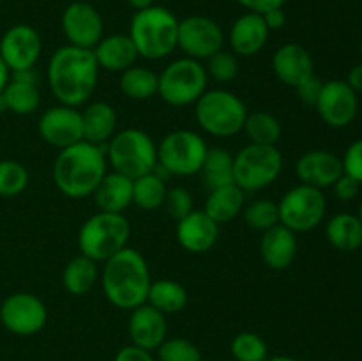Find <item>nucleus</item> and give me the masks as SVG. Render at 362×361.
Segmentation results:
<instances>
[{
	"instance_id": "obj_34",
	"label": "nucleus",
	"mask_w": 362,
	"mask_h": 361,
	"mask_svg": "<svg viewBox=\"0 0 362 361\" xmlns=\"http://www.w3.org/2000/svg\"><path fill=\"white\" fill-rule=\"evenodd\" d=\"M119 87L124 96H127L129 99L145 101V99H151L152 96H158L159 74L148 67L134 64L133 67L120 73Z\"/></svg>"
},
{
	"instance_id": "obj_48",
	"label": "nucleus",
	"mask_w": 362,
	"mask_h": 361,
	"mask_svg": "<svg viewBox=\"0 0 362 361\" xmlns=\"http://www.w3.org/2000/svg\"><path fill=\"white\" fill-rule=\"evenodd\" d=\"M346 84L354 88L356 92L362 91V62L354 66L352 69L349 71V76H346Z\"/></svg>"
},
{
	"instance_id": "obj_53",
	"label": "nucleus",
	"mask_w": 362,
	"mask_h": 361,
	"mask_svg": "<svg viewBox=\"0 0 362 361\" xmlns=\"http://www.w3.org/2000/svg\"><path fill=\"white\" fill-rule=\"evenodd\" d=\"M357 218H359L361 223H362V204H361V207H359V214H357Z\"/></svg>"
},
{
	"instance_id": "obj_43",
	"label": "nucleus",
	"mask_w": 362,
	"mask_h": 361,
	"mask_svg": "<svg viewBox=\"0 0 362 361\" xmlns=\"http://www.w3.org/2000/svg\"><path fill=\"white\" fill-rule=\"evenodd\" d=\"M322 87H324V81H322L317 74H313V76L308 78L306 81L297 85L296 91H297V96H299V99L304 103V105L315 106L318 101V96H320L322 92Z\"/></svg>"
},
{
	"instance_id": "obj_9",
	"label": "nucleus",
	"mask_w": 362,
	"mask_h": 361,
	"mask_svg": "<svg viewBox=\"0 0 362 361\" xmlns=\"http://www.w3.org/2000/svg\"><path fill=\"white\" fill-rule=\"evenodd\" d=\"M209 74L200 60L180 57L159 74L158 96L170 106L194 105L207 91Z\"/></svg>"
},
{
	"instance_id": "obj_36",
	"label": "nucleus",
	"mask_w": 362,
	"mask_h": 361,
	"mask_svg": "<svg viewBox=\"0 0 362 361\" xmlns=\"http://www.w3.org/2000/svg\"><path fill=\"white\" fill-rule=\"evenodd\" d=\"M243 218L250 229L265 232L272 227L279 225V209L278 204L267 198H258L244 205Z\"/></svg>"
},
{
	"instance_id": "obj_37",
	"label": "nucleus",
	"mask_w": 362,
	"mask_h": 361,
	"mask_svg": "<svg viewBox=\"0 0 362 361\" xmlns=\"http://www.w3.org/2000/svg\"><path fill=\"white\" fill-rule=\"evenodd\" d=\"M230 353L235 361H265L269 357V347L257 333L243 331L233 336Z\"/></svg>"
},
{
	"instance_id": "obj_15",
	"label": "nucleus",
	"mask_w": 362,
	"mask_h": 361,
	"mask_svg": "<svg viewBox=\"0 0 362 361\" xmlns=\"http://www.w3.org/2000/svg\"><path fill=\"white\" fill-rule=\"evenodd\" d=\"M42 52V39L34 27L25 23L13 25L0 39V57L11 73L32 69Z\"/></svg>"
},
{
	"instance_id": "obj_30",
	"label": "nucleus",
	"mask_w": 362,
	"mask_h": 361,
	"mask_svg": "<svg viewBox=\"0 0 362 361\" xmlns=\"http://www.w3.org/2000/svg\"><path fill=\"white\" fill-rule=\"evenodd\" d=\"M198 173L209 191L233 184V156L223 147H211Z\"/></svg>"
},
{
	"instance_id": "obj_33",
	"label": "nucleus",
	"mask_w": 362,
	"mask_h": 361,
	"mask_svg": "<svg viewBox=\"0 0 362 361\" xmlns=\"http://www.w3.org/2000/svg\"><path fill=\"white\" fill-rule=\"evenodd\" d=\"M166 193L168 188L165 176L156 168L133 180V204L141 211H156L163 207Z\"/></svg>"
},
{
	"instance_id": "obj_39",
	"label": "nucleus",
	"mask_w": 362,
	"mask_h": 361,
	"mask_svg": "<svg viewBox=\"0 0 362 361\" xmlns=\"http://www.w3.org/2000/svg\"><path fill=\"white\" fill-rule=\"evenodd\" d=\"M200 349L191 340L182 336L166 338L161 345L156 349V361H202Z\"/></svg>"
},
{
	"instance_id": "obj_2",
	"label": "nucleus",
	"mask_w": 362,
	"mask_h": 361,
	"mask_svg": "<svg viewBox=\"0 0 362 361\" xmlns=\"http://www.w3.org/2000/svg\"><path fill=\"white\" fill-rule=\"evenodd\" d=\"M103 264L99 282L110 304L131 311L147 303L152 276L140 251L126 246Z\"/></svg>"
},
{
	"instance_id": "obj_11",
	"label": "nucleus",
	"mask_w": 362,
	"mask_h": 361,
	"mask_svg": "<svg viewBox=\"0 0 362 361\" xmlns=\"http://www.w3.org/2000/svg\"><path fill=\"white\" fill-rule=\"evenodd\" d=\"M279 223L292 232H310L317 229L327 211V200L322 190L299 184L283 195L278 204Z\"/></svg>"
},
{
	"instance_id": "obj_12",
	"label": "nucleus",
	"mask_w": 362,
	"mask_h": 361,
	"mask_svg": "<svg viewBox=\"0 0 362 361\" xmlns=\"http://www.w3.org/2000/svg\"><path fill=\"white\" fill-rule=\"evenodd\" d=\"M225 32L221 25L209 16L191 14L179 20L177 48L184 52V57L194 60H207L214 53L221 52L225 46Z\"/></svg>"
},
{
	"instance_id": "obj_38",
	"label": "nucleus",
	"mask_w": 362,
	"mask_h": 361,
	"mask_svg": "<svg viewBox=\"0 0 362 361\" xmlns=\"http://www.w3.org/2000/svg\"><path fill=\"white\" fill-rule=\"evenodd\" d=\"M28 186V170L14 159L0 161V197L11 198L23 193Z\"/></svg>"
},
{
	"instance_id": "obj_19",
	"label": "nucleus",
	"mask_w": 362,
	"mask_h": 361,
	"mask_svg": "<svg viewBox=\"0 0 362 361\" xmlns=\"http://www.w3.org/2000/svg\"><path fill=\"white\" fill-rule=\"evenodd\" d=\"M127 333H129L133 345L154 353L168 338L166 315L156 310L148 303L141 304V306L131 310L129 322H127Z\"/></svg>"
},
{
	"instance_id": "obj_13",
	"label": "nucleus",
	"mask_w": 362,
	"mask_h": 361,
	"mask_svg": "<svg viewBox=\"0 0 362 361\" xmlns=\"http://www.w3.org/2000/svg\"><path fill=\"white\" fill-rule=\"evenodd\" d=\"M0 322L13 335L32 336L46 326L48 310L35 294L14 292L0 306Z\"/></svg>"
},
{
	"instance_id": "obj_20",
	"label": "nucleus",
	"mask_w": 362,
	"mask_h": 361,
	"mask_svg": "<svg viewBox=\"0 0 362 361\" xmlns=\"http://www.w3.org/2000/svg\"><path fill=\"white\" fill-rule=\"evenodd\" d=\"M175 236L184 250L200 255L212 250L218 243L219 225L204 209H194L177 222Z\"/></svg>"
},
{
	"instance_id": "obj_28",
	"label": "nucleus",
	"mask_w": 362,
	"mask_h": 361,
	"mask_svg": "<svg viewBox=\"0 0 362 361\" xmlns=\"http://www.w3.org/2000/svg\"><path fill=\"white\" fill-rule=\"evenodd\" d=\"M99 282L98 262L85 255H76L67 262L62 273L64 289L73 296H85Z\"/></svg>"
},
{
	"instance_id": "obj_18",
	"label": "nucleus",
	"mask_w": 362,
	"mask_h": 361,
	"mask_svg": "<svg viewBox=\"0 0 362 361\" xmlns=\"http://www.w3.org/2000/svg\"><path fill=\"white\" fill-rule=\"evenodd\" d=\"M296 173L300 184L325 190V188H332V184L343 176V161L334 152L315 149V151L304 152L297 159Z\"/></svg>"
},
{
	"instance_id": "obj_29",
	"label": "nucleus",
	"mask_w": 362,
	"mask_h": 361,
	"mask_svg": "<svg viewBox=\"0 0 362 361\" xmlns=\"http://www.w3.org/2000/svg\"><path fill=\"white\" fill-rule=\"evenodd\" d=\"M327 241L341 251H356L362 246V223L356 214L341 212L329 219L325 227Z\"/></svg>"
},
{
	"instance_id": "obj_31",
	"label": "nucleus",
	"mask_w": 362,
	"mask_h": 361,
	"mask_svg": "<svg viewBox=\"0 0 362 361\" xmlns=\"http://www.w3.org/2000/svg\"><path fill=\"white\" fill-rule=\"evenodd\" d=\"M147 303L165 315L179 314L187 304V290L175 280H156L148 289Z\"/></svg>"
},
{
	"instance_id": "obj_8",
	"label": "nucleus",
	"mask_w": 362,
	"mask_h": 361,
	"mask_svg": "<svg viewBox=\"0 0 362 361\" xmlns=\"http://www.w3.org/2000/svg\"><path fill=\"white\" fill-rule=\"evenodd\" d=\"M283 172V154L276 145L247 144L233 156V183L253 193L269 188Z\"/></svg>"
},
{
	"instance_id": "obj_25",
	"label": "nucleus",
	"mask_w": 362,
	"mask_h": 361,
	"mask_svg": "<svg viewBox=\"0 0 362 361\" xmlns=\"http://www.w3.org/2000/svg\"><path fill=\"white\" fill-rule=\"evenodd\" d=\"M92 197L99 211L124 214L133 204V179L119 172H106Z\"/></svg>"
},
{
	"instance_id": "obj_17",
	"label": "nucleus",
	"mask_w": 362,
	"mask_h": 361,
	"mask_svg": "<svg viewBox=\"0 0 362 361\" xmlns=\"http://www.w3.org/2000/svg\"><path fill=\"white\" fill-rule=\"evenodd\" d=\"M37 131L42 140L52 147H71L83 140V126H81V112L74 106L57 105L45 110L39 119Z\"/></svg>"
},
{
	"instance_id": "obj_14",
	"label": "nucleus",
	"mask_w": 362,
	"mask_h": 361,
	"mask_svg": "<svg viewBox=\"0 0 362 361\" xmlns=\"http://www.w3.org/2000/svg\"><path fill=\"white\" fill-rule=\"evenodd\" d=\"M60 27L67 42L78 48L94 50L105 38V21L101 13L92 4L76 0L64 9Z\"/></svg>"
},
{
	"instance_id": "obj_56",
	"label": "nucleus",
	"mask_w": 362,
	"mask_h": 361,
	"mask_svg": "<svg viewBox=\"0 0 362 361\" xmlns=\"http://www.w3.org/2000/svg\"><path fill=\"white\" fill-rule=\"evenodd\" d=\"M0 4H2V0H0Z\"/></svg>"
},
{
	"instance_id": "obj_24",
	"label": "nucleus",
	"mask_w": 362,
	"mask_h": 361,
	"mask_svg": "<svg viewBox=\"0 0 362 361\" xmlns=\"http://www.w3.org/2000/svg\"><path fill=\"white\" fill-rule=\"evenodd\" d=\"M92 52L98 60L99 69L112 71V73H122L129 69L140 57L127 34L105 35Z\"/></svg>"
},
{
	"instance_id": "obj_45",
	"label": "nucleus",
	"mask_w": 362,
	"mask_h": 361,
	"mask_svg": "<svg viewBox=\"0 0 362 361\" xmlns=\"http://www.w3.org/2000/svg\"><path fill=\"white\" fill-rule=\"evenodd\" d=\"M113 361H156V357L151 350H145L141 347H136L131 343V345L122 347L115 354Z\"/></svg>"
},
{
	"instance_id": "obj_32",
	"label": "nucleus",
	"mask_w": 362,
	"mask_h": 361,
	"mask_svg": "<svg viewBox=\"0 0 362 361\" xmlns=\"http://www.w3.org/2000/svg\"><path fill=\"white\" fill-rule=\"evenodd\" d=\"M6 106L16 115H30L41 105V91L35 81H25L11 76L2 91Z\"/></svg>"
},
{
	"instance_id": "obj_22",
	"label": "nucleus",
	"mask_w": 362,
	"mask_h": 361,
	"mask_svg": "<svg viewBox=\"0 0 362 361\" xmlns=\"http://www.w3.org/2000/svg\"><path fill=\"white\" fill-rule=\"evenodd\" d=\"M271 30L262 14L246 11L232 23L228 32V45L237 57L258 55L267 45Z\"/></svg>"
},
{
	"instance_id": "obj_42",
	"label": "nucleus",
	"mask_w": 362,
	"mask_h": 361,
	"mask_svg": "<svg viewBox=\"0 0 362 361\" xmlns=\"http://www.w3.org/2000/svg\"><path fill=\"white\" fill-rule=\"evenodd\" d=\"M343 172L362 184V138L350 144L343 156Z\"/></svg>"
},
{
	"instance_id": "obj_16",
	"label": "nucleus",
	"mask_w": 362,
	"mask_h": 361,
	"mask_svg": "<svg viewBox=\"0 0 362 361\" xmlns=\"http://www.w3.org/2000/svg\"><path fill=\"white\" fill-rule=\"evenodd\" d=\"M315 108L327 126L341 130L352 124L357 117L359 99H357V92L346 81L329 80L324 81Z\"/></svg>"
},
{
	"instance_id": "obj_6",
	"label": "nucleus",
	"mask_w": 362,
	"mask_h": 361,
	"mask_svg": "<svg viewBox=\"0 0 362 361\" xmlns=\"http://www.w3.org/2000/svg\"><path fill=\"white\" fill-rule=\"evenodd\" d=\"M106 161L112 165L113 172L134 180L158 166V145L145 131L126 127L110 138Z\"/></svg>"
},
{
	"instance_id": "obj_7",
	"label": "nucleus",
	"mask_w": 362,
	"mask_h": 361,
	"mask_svg": "<svg viewBox=\"0 0 362 361\" xmlns=\"http://www.w3.org/2000/svg\"><path fill=\"white\" fill-rule=\"evenodd\" d=\"M131 237V225L124 214L98 211L81 225L78 234V248L85 257L106 262L127 246Z\"/></svg>"
},
{
	"instance_id": "obj_47",
	"label": "nucleus",
	"mask_w": 362,
	"mask_h": 361,
	"mask_svg": "<svg viewBox=\"0 0 362 361\" xmlns=\"http://www.w3.org/2000/svg\"><path fill=\"white\" fill-rule=\"evenodd\" d=\"M265 20V25H267L269 30H279L286 25V13L283 7H276V9L267 11V13L262 14Z\"/></svg>"
},
{
	"instance_id": "obj_27",
	"label": "nucleus",
	"mask_w": 362,
	"mask_h": 361,
	"mask_svg": "<svg viewBox=\"0 0 362 361\" xmlns=\"http://www.w3.org/2000/svg\"><path fill=\"white\" fill-rule=\"evenodd\" d=\"M244 205H246V193L233 183L209 191L204 211L218 225H223V223L232 222L237 216L243 214Z\"/></svg>"
},
{
	"instance_id": "obj_50",
	"label": "nucleus",
	"mask_w": 362,
	"mask_h": 361,
	"mask_svg": "<svg viewBox=\"0 0 362 361\" xmlns=\"http://www.w3.org/2000/svg\"><path fill=\"white\" fill-rule=\"evenodd\" d=\"M127 6L134 11H141V9H147V7L154 6V0H126Z\"/></svg>"
},
{
	"instance_id": "obj_40",
	"label": "nucleus",
	"mask_w": 362,
	"mask_h": 361,
	"mask_svg": "<svg viewBox=\"0 0 362 361\" xmlns=\"http://www.w3.org/2000/svg\"><path fill=\"white\" fill-rule=\"evenodd\" d=\"M205 71L212 80L219 81V84H230L239 74V59H237L235 53L221 50V52L209 57Z\"/></svg>"
},
{
	"instance_id": "obj_46",
	"label": "nucleus",
	"mask_w": 362,
	"mask_h": 361,
	"mask_svg": "<svg viewBox=\"0 0 362 361\" xmlns=\"http://www.w3.org/2000/svg\"><path fill=\"white\" fill-rule=\"evenodd\" d=\"M235 2L246 11H251V13L264 14L267 11L276 9V7H285L288 0H235Z\"/></svg>"
},
{
	"instance_id": "obj_23",
	"label": "nucleus",
	"mask_w": 362,
	"mask_h": 361,
	"mask_svg": "<svg viewBox=\"0 0 362 361\" xmlns=\"http://www.w3.org/2000/svg\"><path fill=\"white\" fill-rule=\"evenodd\" d=\"M297 234L281 223L262 232L260 255L264 264L272 271H285L297 257Z\"/></svg>"
},
{
	"instance_id": "obj_49",
	"label": "nucleus",
	"mask_w": 362,
	"mask_h": 361,
	"mask_svg": "<svg viewBox=\"0 0 362 361\" xmlns=\"http://www.w3.org/2000/svg\"><path fill=\"white\" fill-rule=\"evenodd\" d=\"M9 78H11L9 67L6 66V62H4L2 57H0V92H2L4 88H6V85H7V81H9Z\"/></svg>"
},
{
	"instance_id": "obj_1",
	"label": "nucleus",
	"mask_w": 362,
	"mask_h": 361,
	"mask_svg": "<svg viewBox=\"0 0 362 361\" xmlns=\"http://www.w3.org/2000/svg\"><path fill=\"white\" fill-rule=\"evenodd\" d=\"M46 78L49 91L60 105L80 108L95 92L99 64L92 50L73 45L60 46L49 59Z\"/></svg>"
},
{
	"instance_id": "obj_10",
	"label": "nucleus",
	"mask_w": 362,
	"mask_h": 361,
	"mask_svg": "<svg viewBox=\"0 0 362 361\" xmlns=\"http://www.w3.org/2000/svg\"><path fill=\"white\" fill-rule=\"evenodd\" d=\"M207 151V142L194 131H172L158 145V168L166 176H194L200 172Z\"/></svg>"
},
{
	"instance_id": "obj_54",
	"label": "nucleus",
	"mask_w": 362,
	"mask_h": 361,
	"mask_svg": "<svg viewBox=\"0 0 362 361\" xmlns=\"http://www.w3.org/2000/svg\"><path fill=\"white\" fill-rule=\"evenodd\" d=\"M359 50H361V57H362V38H361V45H359Z\"/></svg>"
},
{
	"instance_id": "obj_41",
	"label": "nucleus",
	"mask_w": 362,
	"mask_h": 361,
	"mask_svg": "<svg viewBox=\"0 0 362 361\" xmlns=\"http://www.w3.org/2000/svg\"><path fill=\"white\" fill-rule=\"evenodd\" d=\"M165 207L168 211V214L172 216L173 219H182L184 216L189 214L191 211H194V202L193 197H191L189 190L182 186H177L168 190L165 198Z\"/></svg>"
},
{
	"instance_id": "obj_51",
	"label": "nucleus",
	"mask_w": 362,
	"mask_h": 361,
	"mask_svg": "<svg viewBox=\"0 0 362 361\" xmlns=\"http://www.w3.org/2000/svg\"><path fill=\"white\" fill-rule=\"evenodd\" d=\"M265 361H299L292 356H269Z\"/></svg>"
},
{
	"instance_id": "obj_55",
	"label": "nucleus",
	"mask_w": 362,
	"mask_h": 361,
	"mask_svg": "<svg viewBox=\"0 0 362 361\" xmlns=\"http://www.w3.org/2000/svg\"><path fill=\"white\" fill-rule=\"evenodd\" d=\"M202 361H214V360H202Z\"/></svg>"
},
{
	"instance_id": "obj_52",
	"label": "nucleus",
	"mask_w": 362,
	"mask_h": 361,
	"mask_svg": "<svg viewBox=\"0 0 362 361\" xmlns=\"http://www.w3.org/2000/svg\"><path fill=\"white\" fill-rule=\"evenodd\" d=\"M7 106H6V99H4L2 92H0V112H6Z\"/></svg>"
},
{
	"instance_id": "obj_35",
	"label": "nucleus",
	"mask_w": 362,
	"mask_h": 361,
	"mask_svg": "<svg viewBox=\"0 0 362 361\" xmlns=\"http://www.w3.org/2000/svg\"><path fill=\"white\" fill-rule=\"evenodd\" d=\"M243 131L250 144L257 145H278L283 133L279 119L269 112L247 113Z\"/></svg>"
},
{
	"instance_id": "obj_5",
	"label": "nucleus",
	"mask_w": 362,
	"mask_h": 361,
	"mask_svg": "<svg viewBox=\"0 0 362 361\" xmlns=\"http://www.w3.org/2000/svg\"><path fill=\"white\" fill-rule=\"evenodd\" d=\"M243 99L225 88L205 91L194 103V115L205 133L218 138H230L240 133L247 117Z\"/></svg>"
},
{
	"instance_id": "obj_4",
	"label": "nucleus",
	"mask_w": 362,
	"mask_h": 361,
	"mask_svg": "<svg viewBox=\"0 0 362 361\" xmlns=\"http://www.w3.org/2000/svg\"><path fill=\"white\" fill-rule=\"evenodd\" d=\"M179 18L163 6L134 11L129 23V38L138 55L148 60L166 59L177 50Z\"/></svg>"
},
{
	"instance_id": "obj_26",
	"label": "nucleus",
	"mask_w": 362,
	"mask_h": 361,
	"mask_svg": "<svg viewBox=\"0 0 362 361\" xmlns=\"http://www.w3.org/2000/svg\"><path fill=\"white\" fill-rule=\"evenodd\" d=\"M81 126H83V140L90 144H108L110 138L117 133V112L110 103L94 101L88 103L81 110Z\"/></svg>"
},
{
	"instance_id": "obj_21",
	"label": "nucleus",
	"mask_w": 362,
	"mask_h": 361,
	"mask_svg": "<svg viewBox=\"0 0 362 361\" xmlns=\"http://www.w3.org/2000/svg\"><path fill=\"white\" fill-rule=\"evenodd\" d=\"M276 78L286 87L296 88L315 74V62L311 53L297 42H286L279 46L271 60Z\"/></svg>"
},
{
	"instance_id": "obj_3",
	"label": "nucleus",
	"mask_w": 362,
	"mask_h": 361,
	"mask_svg": "<svg viewBox=\"0 0 362 361\" xmlns=\"http://www.w3.org/2000/svg\"><path fill=\"white\" fill-rule=\"evenodd\" d=\"M106 152L101 145L81 140L59 151L53 163V180L66 197H90L106 176Z\"/></svg>"
},
{
	"instance_id": "obj_44",
	"label": "nucleus",
	"mask_w": 362,
	"mask_h": 361,
	"mask_svg": "<svg viewBox=\"0 0 362 361\" xmlns=\"http://www.w3.org/2000/svg\"><path fill=\"white\" fill-rule=\"evenodd\" d=\"M332 188H334L336 197H338L339 200L346 202V200H352V198H356V195L359 193L361 184L357 183L356 179H352V177L346 176V173L343 172V176L339 177L334 184H332Z\"/></svg>"
}]
</instances>
